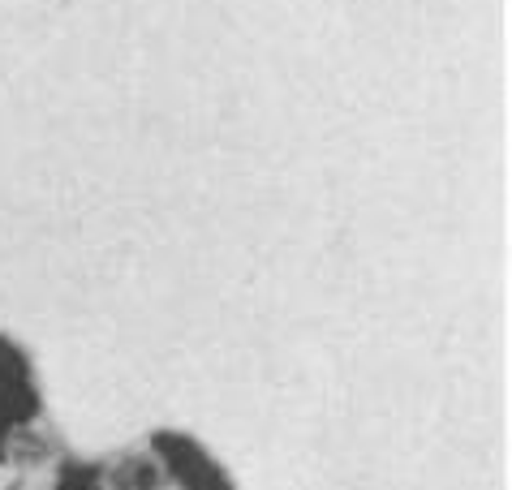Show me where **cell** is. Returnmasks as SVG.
<instances>
[{
  "label": "cell",
  "instance_id": "1",
  "mask_svg": "<svg viewBox=\"0 0 512 490\" xmlns=\"http://www.w3.org/2000/svg\"><path fill=\"white\" fill-rule=\"evenodd\" d=\"M155 452H160V460L168 465V473L177 478L181 490H233L216 460L186 435H155Z\"/></svg>",
  "mask_w": 512,
  "mask_h": 490
},
{
  "label": "cell",
  "instance_id": "2",
  "mask_svg": "<svg viewBox=\"0 0 512 490\" xmlns=\"http://www.w3.org/2000/svg\"><path fill=\"white\" fill-rule=\"evenodd\" d=\"M39 400H35V383H31V366L22 362V353L13 344L0 340V435L13 426H26L35 417Z\"/></svg>",
  "mask_w": 512,
  "mask_h": 490
}]
</instances>
